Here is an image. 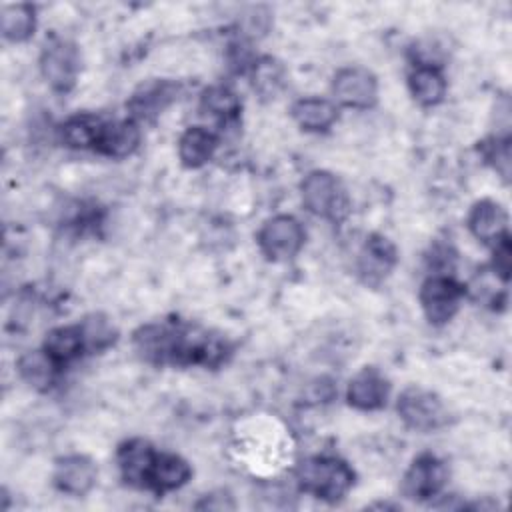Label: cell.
<instances>
[{
    "label": "cell",
    "mask_w": 512,
    "mask_h": 512,
    "mask_svg": "<svg viewBox=\"0 0 512 512\" xmlns=\"http://www.w3.org/2000/svg\"><path fill=\"white\" fill-rule=\"evenodd\" d=\"M218 144V134L206 126H190L178 138V158L186 168H200L214 158Z\"/></svg>",
    "instance_id": "cell-18"
},
{
    "label": "cell",
    "mask_w": 512,
    "mask_h": 512,
    "mask_svg": "<svg viewBox=\"0 0 512 512\" xmlns=\"http://www.w3.org/2000/svg\"><path fill=\"white\" fill-rule=\"evenodd\" d=\"M16 370L20 374V378L34 390L38 392H46L52 388V384L56 382L58 370L60 366L44 352V348L40 350H28L18 358Z\"/></svg>",
    "instance_id": "cell-22"
},
{
    "label": "cell",
    "mask_w": 512,
    "mask_h": 512,
    "mask_svg": "<svg viewBox=\"0 0 512 512\" xmlns=\"http://www.w3.org/2000/svg\"><path fill=\"white\" fill-rule=\"evenodd\" d=\"M176 94L178 86L170 80H152L148 84H142L126 104L130 110V118L136 122L154 118L176 98Z\"/></svg>",
    "instance_id": "cell-15"
},
{
    "label": "cell",
    "mask_w": 512,
    "mask_h": 512,
    "mask_svg": "<svg viewBox=\"0 0 512 512\" xmlns=\"http://www.w3.org/2000/svg\"><path fill=\"white\" fill-rule=\"evenodd\" d=\"M396 264L394 244L380 234H370L358 254V272L366 282H380Z\"/></svg>",
    "instance_id": "cell-16"
},
{
    "label": "cell",
    "mask_w": 512,
    "mask_h": 512,
    "mask_svg": "<svg viewBox=\"0 0 512 512\" xmlns=\"http://www.w3.org/2000/svg\"><path fill=\"white\" fill-rule=\"evenodd\" d=\"M304 208L324 220L340 222L348 214V196L342 182L328 170H312L300 182Z\"/></svg>",
    "instance_id": "cell-3"
},
{
    "label": "cell",
    "mask_w": 512,
    "mask_h": 512,
    "mask_svg": "<svg viewBox=\"0 0 512 512\" xmlns=\"http://www.w3.org/2000/svg\"><path fill=\"white\" fill-rule=\"evenodd\" d=\"M492 250H494L492 272H494L502 282H508V278H510V266H512V258H510V236L504 238L502 242H498Z\"/></svg>",
    "instance_id": "cell-28"
},
{
    "label": "cell",
    "mask_w": 512,
    "mask_h": 512,
    "mask_svg": "<svg viewBox=\"0 0 512 512\" xmlns=\"http://www.w3.org/2000/svg\"><path fill=\"white\" fill-rule=\"evenodd\" d=\"M296 484L324 502L342 500L354 486V470L336 456H310L296 466Z\"/></svg>",
    "instance_id": "cell-2"
},
{
    "label": "cell",
    "mask_w": 512,
    "mask_h": 512,
    "mask_svg": "<svg viewBox=\"0 0 512 512\" xmlns=\"http://www.w3.org/2000/svg\"><path fill=\"white\" fill-rule=\"evenodd\" d=\"M0 26L8 42H26L36 30V12L30 4H8L2 8Z\"/></svg>",
    "instance_id": "cell-26"
},
{
    "label": "cell",
    "mask_w": 512,
    "mask_h": 512,
    "mask_svg": "<svg viewBox=\"0 0 512 512\" xmlns=\"http://www.w3.org/2000/svg\"><path fill=\"white\" fill-rule=\"evenodd\" d=\"M306 240V232L298 218L290 214H276L268 218L258 234L256 242L260 252L272 262H286L294 258Z\"/></svg>",
    "instance_id": "cell-5"
},
{
    "label": "cell",
    "mask_w": 512,
    "mask_h": 512,
    "mask_svg": "<svg viewBox=\"0 0 512 512\" xmlns=\"http://www.w3.org/2000/svg\"><path fill=\"white\" fill-rule=\"evenodd\" d=\"M464 286L448 274L428 276L418 292V300L426 320L434 326L448 324L460 308Z\"/></svg>",
    "instance_id": "cell-7"
},
{
    "label": "cell",
    "mask_w": 512,
    "mask_h": 512,
    "mask_svg": "<svg viewBox=\"0 0 512 512\" xmlns=\"http://www.w3.org/2000/svg\"><path fill=\"white\" fill-rule=\"evenodd\" d=\"M104 120L96 114H74L60 126V138L74 150H94Z\"/></svg>",
    "instance_id": "cell-24"
},
{
    "label": "cell",
    "mask_w": 512,
    "mask_h": 512,
    "mask_svg": "<svg viewBox=\"0 0 512 512\" xmlns=\"http://www.w3.org/2000/svg\"><path fill=\"white\" fill-rule=\"evenodd\" d=\"M332 94L340 106L368 110L378 100V80L362 66H346L334 74Z\"/></svg>",
    "instance_id": "cell-9"
},
{
    "label": "cell",
    "mask_w": 512,
    "mask_h": 512,
    "mask_svg": "<svg viewBox=\"0 0 512 512\" xmlns=\"http://www.w3.org/2000/svg\"><path fill=\"white\" fill-rule=\"evenodd\" d=\"M42 348L60 368L70 364L72 360L80 358L86 352V342H84L80 322L52 328L46 334V338L42 342Z\"/></svg>",
    "instance_id": "cell-20"
},
{
    "label": "cell",
    "mask_w": 512,
    "mask_h": 512,
    "mask_svg": "<svg viewBox=\"0 0 512 512\" xmlns=\"http://www.w3.org/2000/svg\"><path fill=\"white\" fill-rule=\"evenodd\" d=\"M200 110L210 118L218 120L220 124H232L240 116L242 102H240V96L230 86L216 84L202 92Z\"/></svg>",
    "instance_id": "cell-25"
},
{
    "label": "cell",
    "mask_w": 512,
    "mask_h": 512,
    "mask_svg": "<svg viewBox=\"0 0 512 512\" xmlns=\"http://www.w3.org/2000/svg\"><path fill=\"white\" fill-rule=\"evenodd\" d=\"M142 132L136 120H104L94 152L108 158H126L140 146Z\"/></svg>",
    "instance_id": "cell-14"
},
{
    "label": "cell",
    "mask_w": 512,
    "mask_h": 512,
    "mask_svg": "<svg viewBox=\"0 0 512 512\" xmlns=\"http://www.w3.org/2000/svg\"><path fill=\"white\" fill-rule=\"evenodd\" d=\"M390 394L388 380L376 368H362L346 388V400L352 408L362 412H374L386 406Z\"/></svg>",
    "instance_id": "cell-13"
},
{
    "label": "cell",
    "mask_w": 512,
    "mask_h": 512,
    "mask_svg": "<svg viewBox=\"0 0 512 512\" xmlns=\"http://www.w3.org/2000/svg\"><path fill=\"white\" fill-rule=\"evenodd\" d=\"M98 480V468L92 458L84 454H68L56 460L52 484L58 492L80 498L86 496Z\"/></svg>",
    "instance_id": "cell-10"
},
{
    "label": "cell",
    "mask_w": 512,
    "mask_h": 512,
    "mask_svg": "<svg viewBox=\"0 0 512 512\" xmlns=\"http://www.w3.org/2000/svg\"><path fill=\"white\" fill-rule=\"evenodd\" d=\"M468 230L470 234L486 246H496L504 238H508V214L494 200H480L470 208L468 214Z\"/></svg>",
    "instance_id": "cell-12"
},
{
    "label": "cell",
    "mask_w": 512,
    "mask_h": 512,
    "mask_svg": "<svg viewBox=\"0 0 512 512\" xmlns=\"http://www.w3.org/2000/svg\"><path fill=\"white\" fill-rule=\"evenodd\" d=\"M290 114L294 122L306 132H326L338 120L336 102L320 96L300 98L292 104Z\"/></svg>",
    "instance_id": "cell-19"
},
{
    "label": "cell",
    "mask_w": 512,
    "mask_h": 512,
    "mask_svg": "<svg viewBox=\"0 0 512 512\" xmlns=\"http://www.w3.org/2000/svg\"><path fill=\"white\" fill-rule=\"evenodd\" d=\"M132 344L136 354L154 366L218 368L232 354L222 334L176 322L144 324L132 334Z\"/></svg>",
    "instance_id": "cell-1"
},
{
    "label": "cell",
    "mask_w": 512,
    "mask_h": 512,
    "mask_svg": "<svg viewBox=\"0 0 512 512\" xmlns=\"http://www.w3.org/2000/svg\"><path fill=\"white\" fill-rule=\"evenodd\" d=\"M82 334L86 342V352H100L114 344L116 340V328L108 318L102 314H90L82 322Z\"/></svg>",
    "instance_id": "cell-27"
},
{
    "label": "cell",
    "mask_w": 512,
    "mask_h": 512,
    "mask_svg": "<svg viewBox=\"0 0 512 512\" xmlns=\"http://www.w3.org/2000/svg\"><path fill=\"white\" fill-rule=\"evenodd\" d=\"M156 454L158 450H154V446L142 438H130L122 442L116 452V462L122 480L132 488L146 490Z\"/></svg>",
    "instance_id": "cell-11"
},
{
    "label": "cell",
    "mask_w": 512,
    "mask_h": 512,
    "mask_svg": "<svg viewBox=\"0 0 512 512\" xmlns=\"http://www.w3.org/2000/svg\"><path fill=\"white\" fill-rule=\"evenodd\" d=\"M400 420L416 432H436L450 422L446 404L438 394L420 386H408L396 402Z\"/></svg>",
    "instance_id": "cell-4"
},
{
    "label": "cell",
    "mask_w": 512,
    "mask_h": 512,
    "mask_svg": "<svg viewBox=\"0 0 512 512\" xmlns=\"http://www.w3.org/2000/svg\"><path fill=\"white\" fill-rule=\"evenodd\" d=\"M250 82L260 98L272 100L284 90L288 72L280 60L272 56H260L250 62Z\"/></svg>",
    "instance_id": "cell-23"
},
{
    "label": "cell",
    "mask_w": 512,
    "mask_h": 512,
    "mask_svg": "<svg viewBox=\"0 0 512 512\" xmlns=\"http://www.w3.org/2000/svg\"><path fill=\"white\" fill-rule=\"evenodd\" d=\"M408 88L420 106H436L446 96V78L436 64H416L408 74Z\"/></svg>",
    "instance_id": "cell-21"
},
{
    "label": "cell",
    "mask_w": 512,
    "mask_h": 512,
    "mask_svg": "<svg viewBox=\"0 0 512 512\" xmlns=\"http://www.w3.org/2000/svg\"><path fill=\"white\" fill-rule=\"evenodd\" d=\"M448 482V466L434 454H420L402 476L400 492L414 502L436 498Z\"/></svg>",
    "instance_id": "cell-8"
},
{
    "label": "cell",
    "mask_w": 512,
    "mask_h": 512,
    "mask_svg": "<svg viewBox=\"0 0 512 512\" xmlns=\"http://www.w3.org/2000/svg\"><path fill=\"white\" fill-rule=\"evenodd\" d=\"M190 478H192V468L182 456L170 454V452H158L150 470L146 490L162 496L166 492L182 488Z\"/></svg>",
    "instance_id": "cell-17"
},
{
    "label": "cell",
    "mask_w": 512,
    "mask_h": 512,
    "mask_svg": "<svg viewBox=\"0 0 512 512\" xmlns=\"http://www.w3.org/2000/svg\"><path fill=\"white\" fill-rule=\"evenodd\" d=\"M40 74L46 84L60 94L70 92L76 86L80 74V52L74 42L64 38H52L40 52Z\"/></svg>",
    "instance_id": "cell-6"
}]
</instances>
